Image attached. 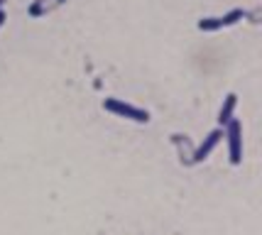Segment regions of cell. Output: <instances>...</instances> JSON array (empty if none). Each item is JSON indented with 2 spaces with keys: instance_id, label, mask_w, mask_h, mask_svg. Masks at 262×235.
<instances>
[{
  "instance_id": "obj_7",
  "label": "cell",
  "mask_w": 262,
  "mask_h": 235,
  "mask_svg": "<svg viewBox=\"0 0 262 235\" xmlns=\"http://www.w3.org/2000/svg\"><path fill=\"white\" fill-rule=\"evenodd\" d=\"M3 3H5V0H0V10H3Z\"/></svg>"
},
{
  "instance_id": "obj_5",
  "label": "cell",
  "mask_w": 262,
  "mask_h": 235,
  "mask_svg": "<svg viewBox=\"0 0 262 235\" xmlns=\"http://www.w3.org/2000/svg\"><path fill=\"white\" fill-rule=\"evenodd\" d=\"M235 105H238V96H235V93H228V96L223 98L221 111H218V127H226V125L235 118Z\"/></svg>"
},
{
  "instance_id": "obj_1",
  "label": "cell",
  "mask_w": 262,
  "mask_h": 235,
  "mask_svg": "<svg viewBox=\"0 0 262 235\" xmlns=\"http://www.w3.org/2000/svg\"><path fill=\"white\" fill-rule=\"evenodd\" d=\"M103 108L108 113H113L118 118H125V120H133V123H149V113L145 108H137L133 103H125L120 98H105L103 101Z\"/></svg>"
},
{
  "instance_id": "obj_4",
  "label": "cell",
  "mask_w": 262,
  "mask_h": 235,
  "mask_svg": "<svg viewBox=\"0 0 262 235\" xmlns=\"http://www.w3.org/2000/svg\"><path fill=\"white\" fill-rule=\"evenodd\" d=\"M221 137H223V127H216V130H211V133L206 135L204 142L196 147V152H194V162H196V164H199V162H204V159H208V155H211V152L218 147Z\"/></svg>"
},
{
  "instance_id": "obj_6",
  "label": "cell",
  "mask_w": 262,
  "mask_h": 235,
  "mask_svg": "<svg viewBox=\"0 0 262 235\" xmlns=\"http://www.w3.org/2000/svg\"><path fill=\"white\" fill-rule=\"evenodd\" d=\"M5 20H8V15H5V10H0V27L5 25Z\"/></svg>"
},
{
  "instance_id": "obj_3",
  "label": "cell",
  "mask_w": 262,
  "mask_h": 235,
  "mask_svg": "<svg viewBox=\"0 0 262 235\" xmlns=\"http://www.w3.org/2000/svg\"><path fill=\"white\" fill-rule=\"evenodd\" d=\"M243 17H245V12L235 8V10L226 12L223 17H201V20H199V30H201V32H218V30H223V27H230V25L240 23Z\"/></svg>"
},
{
  "instance_id": "obj_2",
  "label": "cell",
  "mask_w": 262,
  "mask_h": 235,
  "mask_svg": "<svg viewBox=\"0 0 262 235\" xmlns=\"http://www.w3.org/2000/svg\"><path fill=\"white\" fill-rule=\"evenodd\" d=\"M223 137H228L230 164H240V162H243V125H240L238 118H233V120L223 127Z\"/></svg>"
}]
</instances>
